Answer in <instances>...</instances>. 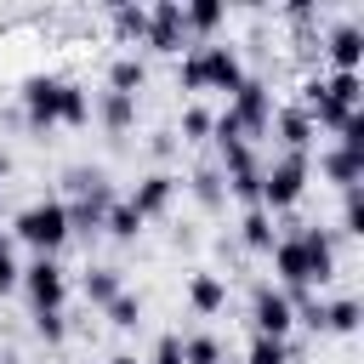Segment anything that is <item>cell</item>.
<instances>
[{
  "mask_svg": "<svg viewBox=\"0 0 364 364\" xmlns=\"http://www.w3.org/2000/svg\"><path fill=\"white\" fill-rule=\"evenodd\" d=\"M102 313H108V324H114V330H131V324L142 318V301H136L131 290H119V296H114V301H108Z\"/></svg>",
  "mask_w": 364,
  "mask_h": 364,
  "instance_id": "cell-25",
  "label": "cell"
},
{
  "mask_svg": "<svg viewBox=\"0 0 364 364\" xmlns=\"http://www.w3.org/2000/svg\"><path fill=\"white\" fill-rule=\"evenodd\" d=\"M0 176H6V159H0ZM0 188H6V182H0Z\"/></svg>",
  "mask_w": 364,
  "mask_h": 364,
  "instance_id": "cell-37",
  "label": "cell"
},
{
  "mask_svg": "<svg viewBox=\"0 0 364 364\" xmlns=\"http://www.w3.org/2000/svg\"><path fill=\"white\" fill-rule=\"evenodd\" d=\"M171 193H176V176H165V171H154V176H142V182H136V193H131L125 205H131V210H136V216L148 222V216H159V210L171 205Z\"/></svg>",
  "mask_w": 364,
  "mask_h": 364,
  "instance_id": "cell-12",
  "label": "cell"
},
{
  "mask_svg": "<svg viewBox=\"0 0 364 364\" xmlns=\"http://www.w3.org/2000/svg\"><path fill=\"white\" fill-rule=\"evenodd\" d=\"M222 17H228V11H222L216 0H193V6H182V28H188V34H216Z\"/></svg>",
  "mask_w": 364,
  "mask_h": 364,
  "instance_id": "cell-19",
  "label": "cell"
},
{
  "mask_svg": "<svg viewBox=\"0 0 364 364\" xmlns=\"http://www.w3.org/2000/svg\"><path fill=\"white\" fill-rule=\"evenodd\" d=\"M17 97H23V119L34 131H51L57 125V102H63V80L57 74H28Z\"/></svg>",
  "mask_w": 364,
  "mask_h": 364,
  "instance_id": "cell-8",
  "label": "cell"
},
{
  "mask_svg": "<svg viewBox=\"0 0 364 364\" xmlns=\"http://www.w3.org/2000/svg\"><path fill=\"white\" fill-rule=\"evenodd\" d=\"M182 85L188 91H239L245 85V63H239V51L233 46H222V40H199L188 57H182Z\"/></svg>",
  "mask_w": 364,
  "mask_h": 364,
  "instance_id": "cell-2",
  "label": "cell"
},
{
  "mask_svg": "<svg viewBox=\"0 0 364 364\" xmlns=\"http://www.w3.org/2000/svg\"><path fill=\"white\" fill-rule=\"evenodd\" d=\"M108 364H136V358H125V353H119V358H108Z\"/></svg>",
  "mask_w": 364,
  "mask_h": 364,
  "instance_id": "cell-36",
  "label": "cell"
},
{
  "mask_svg": "<svg viewBox=\"0 0 364 364\" xmlns=\"http://www.w3.org/2000/svg\"><path fill=\"white\" fill-rule=\"evenodd\" d=\"M245 364H290V347H284V341H273V336H250Z\"/></svg>",
  "mask_w": 364,
  "mask_h": 364,
  "instance_id": "cell-27",
  "label": "cell"
},
{
  "mask_svg": "<svg viewBox=\"0 0 364 364\" xmlns=\"http://www.w3.org/2000/svg\"><path fill=\"white\" fill-rule=\"evenodd\" d=\"M228 119L245 131V142H250V136H262V131H273V91H267L262 80H250V74H245V85L228 97Z\"/></svg>",
  "mask_w": 364,
  "mask_h": 364,
  "instance_id": "cell-5",
  "label": "cell"
},
{
  "mask_svg": "<svg viewBox=\"0 0 364 364\" xmlns=\"http://www.w3.org/2000/svg\"><path fill=\"white\" fill-rule=\"evenodd\" d=\"M17 284H23V267H17V256H11V239H0V296L17 290Z\"/></svg>",
  "mask_w": 364,
  "mask_h": 364,
  "instance_id": "cell-31",
  "label": "cell"
},
{
  "mask_svg": "<svg viewBox=\"0 0 364 364\" xmlns=\"http://www.w3.org/2000/svg\"><path fill=\"white\" fill-rule=\"evenodd\" d=\"M318 171H324V176H330V182L347 193V188H358V182H364V154H347V148H324V154H318Z\"/></svg>",
  "mask_w": 364,
  "mask_h": 364,
  "instance_id": "cell-13",
  "label": "cell"
},
{
  "mask_svg": "<svg viewBox=\"0 0 364 364\" xmlns=\"http://www.w3.org/2000/svg\"><path fill=\"white\" fill-rule=\"evenodd\" d=\"M239 239H245L250 250L273 256V245H279V233H273V216H267L262 205H250V210H245V222H239Z\"/></svg>",
  "mask_w": 364,
  "mask_h": 364,
  "instance_id": "cell-16",
  "label": "cell"
},
{
  "mask_svg": "<svg viewBox=\"0 0 364 364\" xmlns=\"http://www.w3.org/2000/svg\"><path fill=\"white\" fill-rule=\"evenodd\" d=\"M324 57L336 63V74H358V63H364V28L358 23H336L324 34Z\"/></svg>",
  "mask_w": 364,
  "mask_h": 364,
  "instance_id": "cell-10",
  "label": "cell"
},
{
  "mask_svg": "<svg viewBox=\"0 0 364 364\" xmlns=\"http://www.w3.org/2000/svg\"><path fill=\"white\" fill-rule=\"evenodd\" d=\"M102 233H108V239H136V233H142V216H136L125 199H114L108 216H102Z\"/></svg>",
  "mask_w": 364,
  "mask_h": 364,
  "instance_id": "cell-21",
  "label": "cell"
},
{
  "mask_svg": "<svg viewBox=\"0 0 364 364\" xmlns=\"http://www.w3.org/2000/svg\"><path fill=\"white\" fill-rule=\"evenodd\" d=\"M222 364H228V358H222Z\"/></svg>",
  "mask_w": 364,
  "mask_h": 364,
  "instance_id": "cell-38",
  "label": "cell"
},
{
  "mask_svg": "<svg viewBox=\"0 0 364 364\" xmlns=\"http://www.w3.org/2000/svg\"><path fill=\"white\" fill-rule=\"evenodd\" d=\"M341 233H364V193L358 188L341 193Z\"/></svg>",
  "mask_w": 364,
  "mask_h": 364,
  "instance_id": "cell-28",
  "label": "cell"
},
{
  "mask_svg": "<svg viewBox=\"0 0 364 364\" xmlns=\"http://www.w3.org/2000/svg\"><path fill=\"white\" fill-rule=\"evenodd\" d=\"M119 290H125V284H119V273H114V267H91V273H85V301L108 307Z\"/></svg>",
  "mask_w": 364,
  "mask_h": 364,
  "instance_id": "cell-22",
  "label": "cell"
},
{
  "mask_svg": "<svg viewBox=\"0 0 364 364\" xmlns=\"http://www.w3.org/2000/svg\"><path fill=\"white\" fill-rule=\"evenodd\" d=\"M193 193H199L205 205H222V171H199V176H193Z\"/></svg>",
  "mask_w": 364,
  "mask_h": 364,
  "instance_id": "cell-33",
  "label": "cell"
},
{
  "mask_svg": "<svg viewBox=\"0 0 364 364\" xmlns=\"http://www.w3.org/2000/svg\"><path fill=\"white\" fill-rule=\"evenodd\" d=\"M91 119V97L74 85V80H63V102H57V125H85Z\"/></svg>",
  "mask_w": 364,
  "mask_h": 364,
  "instance_id": "cell-20",
  "label": "cell"
},
{
  "mask_svg": "<svg viewBox=\"0 0 364 364\" xmlns=\"http://www.w3.org/2000/svg\"><path fill=\"white\" fill-rule=\"evenodd\" d=\"M17 290H28V301H34V313H63V296H68V279H63V267H57V256H34L28 267H23V284Z\"/></svg>",
  "mask_w": 364,
  "mask_h": 364,
  "instance_id": "cell-6",
  "label": "cell"
},
{
  "mask_svg": "<svg viewBox=\"0 0 364 364\" xmlns=\"http://www.w3.org/2000/svg\"><path fill=\"white\" fill-rule=\"evenodd\" d=\"M97 119L119 136V131H131L136 125V97H119V91H102V102H97Z\"/></svg>",
  "mask_w": 364,
  "mask_h": 364,
  "instance_id": "cell-18",
  "label": "cell"
},
{
  "mask_svg": "<svg viewBox=\"0 0 364 364\" xmlns=\"http://www.w3.org/2000/svg\"><path fill=\"white\" fill-rule=\"evenodd\" d=\"M250 324H256V336L284 341V336H290V324H296V301H290V290L262 284V290L250 296Z\"/></svg>",
  "mask_w": 364,
  "mask_h": 364,
  "instance_id": "cell-7",
  "label": "cell"
},
{
  "mask_svg": "<svg viewBox=\"0 0 364 364\" xmlns=\"http://www.w3.org/2000/svg\"><path fill=\"white\" fill-rule=\"evenodd\" d=\"M142 85H148V63H142V57H114V68H108V91L136 97Z\"/></svg>",
  "mask_w": 364,
  "mask_h": 364,
  "instance_id": "cell-17",
  "label": "cell"
},
{
  "mask_svg": "<svg viewBox=\"0 0 364 364\" xmlns=\"http://www.w3.org/2000/svg\"><path fill=\"white\" fill-rule=\"evenodd\" d=\"M154 364H182V336H159V347H154Z\"/></svg>",
  "mask_w": 364,
  "mask_h": 364,
  "instance_id": "cell-34",
  "label": "cell"
},
{
  "mask_svg": "<svg viewBox=\"0 0 364 364\" xmlns=\"http://www.w3.org/2000/svg\"><path fill=\"white\" fill-rule=\"evenodd\" d=\"M34 336H40V341H63V336H68V318H63V313H34Z\"/></svg>",
  "mask_w": 364,
  "mask_h": 364,
  "instance_id": "cell-32",
  "label": "cell"
},
{
  "mask_svg": "<svg viewBox=\"0 0 364 364\" xmlns=\"http://www.w3.org/2000/svg\"><path fill=\"white\" fill-rule=\"evenodd\" d=\"M210 125H216V114H205V108H188V114H182V136H188V142H205Z\"/></svg>",
  "mask_w": 364,
  "mask_h": 364,
  "instance_id": "cell-29",
  "label": "cell"
},
{
  "mask_svg": "<svg viewBox=\"0 0 364 364\" xmlns=\"http://www.w3.org/2000/svg\"><path fill=\"white\" fill-rule=\"evenodd\" d=\"M307 193V154H279L267 171H262V210H290L296 199Z\"/></svg>",
  "mask_w": 364,
  "mask_h": 364,
  "instance_id": "cell-4",
  "label": "cell"
},
{
  "mask_svg": "<svg viewBox=\"0 0 364 364\" xmlns=\"http://www.w3.org/2000/svg\"><path fill=\"white\" fill-rule=\"evenodd\" d=\"M108 205H114V193H108V176H102L91 193H80V199L63 205V210H68V233H97L102 216H108Z\"/></svg>",
  "mask_w": 364,
  "mask_h": 364,
  "instance_id": "cell-11",
  "label": "cell"
},
{
  "mask_svg": "<svg viewBox=\"0 0 364 364\" xmlns=\"http://www.w3.org/2000/svg\"><path fill=\"white\" fill-rule=\"evenodd\" d=\"M182 364H222V341L216 336H188L182 341Z\"/></svg>",
  "mask_w": 364,
  "mask_h": 364,
  "instance_id": "cell-26",
  "label": "cell"
},
{
  "mask_svg": "<svg viewBox=\"0 0 364 364\" xmlns=\"http://www.w3.org/2000/svg\"><path fill=\"white\" fill-rule=\"evenodd\" d=\"M188 307L205 313V318L222 313V307H228V284H222L216 273H193V279H188Z\"/></svg>",
  "mask_w": 364,
  "mask_h": 364,
  "instance_id": "cell-15",
  "label": "cell"
},
{
  "mask_svg": "<svg viewBox=\"0 0 364 364\" xmlns=\"http://www.w3.org/2000/svg\"><path fill=\"white\" fill-rule=\"evenodd\" d=\"M336 148H347V154H364V114H347V125L336 131Z\"/></svg>",
  "mask_w": 364,
  "mask_h": 364,
  "instance_id": "cell-30",
  "label": "cell"
},
{
  "mask_svg": "<svg viewBox=\"0 0 364 364\" xmlns=\"http://www.w3.org/2000/svg\"><path fill=\"white\" fill-rule=\"evenodd\" d=\"M11 239H23L34 256H57L68 245V210H63V199H34L28 210H17Z\"/></svg>",
  "mask_w": 364,
  "mask_h": 364,
  "instance_id": "cell-3",
  "label": "cell"
},
{
  "mask_svg": "<svg viewBox=\"0 0 364 364\" xmlns=\"http://www.w3.org/2000/svg\"><path fill=\"white\" fill-rule=\"evenodd\" d=\"M114 28H119V40H136V46H142V34H148V6H114Z\"/></svg>",
  "mask_w": 364,
  "mask_h": 364,
  "instance_id": "cell-23",
  "label": "cell"
},
{
  "mask_svg": "<svg viewBox=\"0 0 364 364\" xmlns=\"http://www.w3.org/2000/svg\"><path fill=\"white\" fill-rule=\"evenodd\" d=\"M273 125H279V142H284V154H307V142H313V119L301 114V108H273Z\"/></svg>",
  "mask_w": 364,
  "mask_h": 364,
  "instance_id": "cell-14",
  "label": "cell"
},
{
  "mask_svg": "<svg viewBox=\"0 0 364 364\" xmlns=\"http://www.w3.org/2000/svg\"><path fill=\"white\" fill-rule=\"evenodd\" d=\"M182 40H188V28H182V6H176V0L148 6V34H142V46H148V51H182Z\"/></svg>",
  "mask_w": 364,
  "mask_h": 364,
  "instance_id": "cell-9",
  "label": "cell"
},
{
  "mask_svg": "<svg viewBox=\"0 0 364 364\" xmlns=\"http://www.w3.org/2000/svg\"><path fill=\"white\" fill-rule=\"evenodd\" d=\"M63 182H68V193H74V199H80V193H91V188H97V182H102V176H97V171H68V176H63Z\"/></svg>",
  "mask_w": 364,
  "mask_h": 364,
  "instance_id": "cell-35",
  "label": "cell"
},
{
  "mask_svg": "<svg viewBox=\"0 0 364 364\" xmlns=\"http://www.w3.org/2000/svg\"><path fill=\"white\" fill-rule=\"evenodd\" d=\"M324 330H336V336L358 330V301H353V296H341V301H324Z\"/></svg>",
  "mask_w": 364,
  "mask_h": 364,
  "instance_id": "cell-24",
  "label": "cell"
},
{
  "mask_svg": "<svg viewBox=\"0 0 364 364\" xmlns=\"http://www.w3.org/2000/svg\"><path fill=\"white\" fill-rule=\"evenodd\" d=\"M273 273L284 290H307V284H330L336 273V239L330 228H301L290 239L273 245Z\"/></svg>",
  "mask_w": 364,
  "mask_h": 364,
  "instance_id": "cell-1",
  "label": "cell"
}]
</instances>
